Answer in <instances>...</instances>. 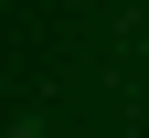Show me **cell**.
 Instances as JSON below:
<instances>
[{"label":"cell","instance_id":"cell-1","mask_svg":"<svg viewBox=\"0 0 149 138\" xmlns=\"http://www.w3.org/2000/svg\"><path fill=\"white\" fill-rule=\"evenodd\" d=\"M22 138H32V128H22Z\"/></svg>","mask_w":149,"mask_h":138}]
</instances>
